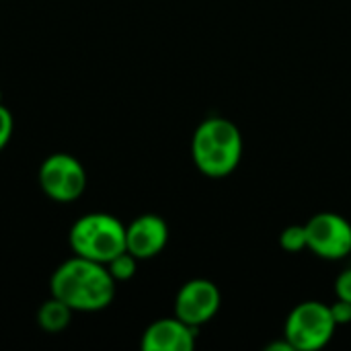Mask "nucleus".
I'll use <instances>...</instances> for the list:
<instances>
[{
	"label": "nucleus",
	"mask_w": 351,
	"mask_h": 351,
	"mask_svg": "<svg viewBox=\"0 0 351 351\" xmlns=\"http://www.w3.org/2000/svg\"><path fill=\"white\" fill-rule=\"evenodd\" d=\"M117 282L105 263L72 255L56 267L49 280V292L74 313L105 311L115 298Z\"/></svg>",
	"instance_id": "1"
},
{
	"label": "nucleus",
	"mask_w": 351,
	"mask_h": 351,
	"mask_svg": "<svg viewBox=\"0 0 351 351\" xmlns=\"http://www.w3.org/2000/svg\"><path fill=\"white\" fill-rule=\"evenodd\" d=\"M191 158L197 171L210 179L232 175L243 158V134L226 117H206L193 132Z\"/></svg>",
	"instance_id": "2"
},
{
	"label": "nucleus",
	"mask_w": 351,
	"mask_h": 351,
	"mask_svg": "<svg viewBox=\"0 0 351 351\" xmlns=\"http://www.w3.org/2000/svg\"><path fill=\"white\" fill-rule=\"evenodd\" d=\"M68 245L74 255L109 263L125 251V224L107 212H90L70 226Z\"/></svg>",
	"instance_id": "3"
},
{
	"label": "nucleus",
	"mask_w": 351,
	"mask_h": 351,
	"mask_svg": "<svg viewBox=\"0 0 351 351\" xmlns=\"http://www.w3.org/2000/svg\"><path fill=\"white\" fill-rule=\"evenodd\" d=\"M337 329L331 306L319 300L296 304L284 323V339L294 351H317L329 346Z\"/></svg>",
	"instance_id": "4"
},
{
	"label": "nucleus",
	"mask_w": 351,
	"mask_h": 351,
	"mask_svg": "<svg viewBox=\"0 0 351 351\" xmlns=\"http://www.w3.org/2000/svg\"><path fill=\"white\" fill-rule=\"evenodd\" d=\"M37 179L41 191L58 204H72L86 189V171L82 162L68 152L49 154L41 162Z\"/></svg>",
	"instance_id": "5"
},
{
	"label": "nucleus",
	"mask_w": 351,
	"mask_h": 351,
	"mask_svg": "<svg viewBox=\"0 0 351 351\" xmlns=\"http://www.w3.org/2000/svg\"><path fill=\"white\" fill-rule=\"evenodd\" d=\"M306 249L327 261L351 255V222L335 212H319L304 222Z\"/></svg>",
	"instance_id": "6"
},
{
	"label": "nucleus",
	"mask_w": 351,
	"mask_h": 351,
	"mask_svg": "<svg viewBox=\"0 0 351 351\" xmlns=\"http://www.w3.org/2000/svg\"><path fill=\"white\" fill-rule=\"evenodd\" d=\"M220 304H222L220 288L206 278H195L179 288L175 296V317L199 329L202 325H208L218 315Z\"/></svg>",
	"instance_id": "7"
},
{
	"label": "nucleus",
	"mask_w": 351,
	"mask_h": 351,
	"mask_svg": "<svg viewBox=\"0 0 351 351\" xmlns=\"http://www.w3.org/2000/svg\"><path fill=\"white\" fill-rule=\"evenodd\" d=\"M169 243V224L158 214H142L125 226V251L138 261L152 259Z\"/></svg>",
	"instance_id": "8"
},
{
	"label": "nucleus",
	"mask_w": 351,
	"mask_h": 351,
	"mask_svg": "<svg viewBox=\"0 0 351 351\" xmlns=\"http://www.w3.org/2000/svg\"><path fill=\"white\" fill-rule=\"evenodd\" d=\"M197 329L177 317L158 319L146 327L140 339L144 351H191L195 348Z\"/></svg>",
	"instance_id": "9"
},
{
	"label": "nucleus",
	"mask_w": 351,
	"mask_h": 351,
	"mask_svg": "<svg viewBox=\"0 0 351 351\" xmlns=\"http://www.w3.org/2000/svg\"><path fill=\"white\" fill-rule=\"evenodd\" d=\"M72 315L74 311L68 304H64L56 296H49L37 311V325L41 327V331L56 335L68 329V325L72 323Z\"/></svg>",
	"instance_id": "10"
},
{
	"label": "nucleus",
	"mask_w": 351,
	"mask_h": 351,
	"mask_svg": "<svg viewBox=\"0 0 351 351\" xmlns=\"http://www.w3.org/2000/svg\"><path fill=\"white\" fill-rule=\"evenodd\" d=\"M107 269H109V274L113 276L115 282H128L138 271V259L130 251H123V253H119L117 257H113L107 263Z\"/></svg>",
	"instance_id": "11"
},
{
	"label": "nucleus",
	"mask_w": 351,
	"mask_h": 351,
	"mask_svg": "<svg viewBox=\"0 0 351 351\" xmlns=\"http://www.w3.org/2000/svg\"><path fill=\"white\" fill-rule=\"evenodd\" d=\"M280 247L288 253H300L306 249V228L304 224L286 226L280 234Z\"/></svg>",
	"instance_id": "12"
},
{
	"label": "nucleus",
	"mask_w": 351,
	"mask_h": 351,
	"mask_svg": "<svg viewBox=\"0 0 351 351\" xmlns=\"http://www.w3.org/2000/svg\"><path fill=\"white\" fill-rule=\"evenodd\" d=\"M12 132H14V119H12V113L0 105V152L6 148V144L10 142L12 138Z\"/></svg>",
	"instance_id": "13"
},
{
	"label": "nucleus",
	"mask_w": 351,
	"mask_h": 351,
	"mask_svg": "<svg viewBox=\"0 0 351 351\" xmlns=\"http://www.w3.org/2000/svg\"><path fill=\"white\" fill-rule=\"evenodd\" d=\"M335 296L339 300H346V302H351V267L350 269H343L337 278H335Z\"/></svg>",
	"instance_id": "14"
},
{
	"label": "nucleus",
	"mask_w": 351,
	"mask_h": 351,
	"mask_svg": "<svg viewBox=\"0 0 351 351\" xmlns=\"http://www.w3.org/2000/svg\"><path fill=\"white\" fill-rule=\"evenodd\" d=\"M331 306V315H333V319H335V323H337V327H341V325H350L351 323V302H346V300H335L333 304H329Z\"/></svg>",
	"instance_id": "15"
},
{
	"label": "nucleus",
	"mask_w": 351,
	"mask_h": 351,
	"mask_svg": "<svg viewBox=\"0 0 351 351\" xmlns=\"http://www.w3.org/2000/svg\"><path fill=\"white\" fill-rule=\"evenodd\" d=\"M267 351H294L292 350V346L282 337V341H274V343H269L267 348H265Z\"/></svg>",
	"instance_id": "16"
},
{
	"label": "nucleus",
	"mask_w": 351,
	"mask_h": 351,
	"mask_svg": "<svg viewBox=\"0 0 351 351\" xmlns=\"http://www.w3.org/2000/svg\"><path fill=\"white\" fill-rule=\"evenodd\" d=\"M0 105H2V90H0Z\"/></svg>",
	"instance_id": "17"
}]
</instances>
